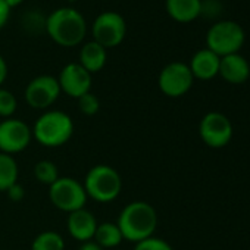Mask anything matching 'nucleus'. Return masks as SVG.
<instances>
[{"mask_svg": "<svg viewBox=\"0 0 250 250\" xmlns=\"http://www.w3.org/2000/svg\"><path fill=\"white\" fill-rule=\"evenodd\" d=\"M33 140L30 125L18 118H6L0 121V152L15 155L25 150Z\"/></svg>", "mask_w": 250, "mask_h": 250, "instance_id": "9", "label": "nucleus"}, {"mask_svg": "<svg viewBox=\"0 0 250 250\" xmlns=\"http://www.w3.org/2000/svg\"><path fill=\"white\" fill-rule=\"evenodd\" d=\"M5 193H6L8 199H9L11 202H15V203L21 202V200L25 197V190H24V187H22L20 183H15L14 186H11Z\"/></svg>", "mask_w": 250, "mask_h": 250, "instance_id": "25", "label": "nucleus"}, {"mask_svg": "<svg viewBox=\"0 0 250 250\" xmlns=\"http://www.w3.org/2000/svg\"><path fill=\"white\" fill-rule=\"evenodd\" d=\"M134 250H174V249L168 241L153 235V237H149L143 241L136 243Z\"/></svg>", "mask_w": 250, "mask_h": 250, "instance_id": "24", "label": "nucleus"}, {"mask_svg": "<svg viewBox=\"0 0 250 250\" xmlns=\"http://www.w3.org/2000/svg\"><path fill=\"white\" fill-rule=\"evenodd\" d=\"M199 134L206 146L221 149L225 147L232 139V124L224 113L209 112L200 119Z\"/></svg>", "mask_w": 250, "mask_h": 250, "instance_id": "10", "label": "nucleus"}, {"mask_svg": "<svg viewBox=\"0 0 250 250\" xmlns=\"http://www.w3.org/2000/svg\"><path fill=\"white\" fill-rule=\"evenodd\" d=\"M61 93L62 91L56 77L39 75L27 84L24 96L30 107L46 110L59 99Z\"/></svg>", "mask_w": 250, "mask_h": 250, "instance_id": "11", "label": "nucleus"}, {"mask_svg": "<svg viewBox=\"0 0 250 250\" xmlns=\"http://www.w3.org/2000/svg\"><path fill=\"white\" fill-rule=\"evenodd\" d=\"M83 186L87 197L97 203H110L122 191V178L113 167L100 164L88 169Z\"/></svg>", "mask_w": 250, "mask_h": 250, "instance_id": "4", "label": "nucleus"}, {"mask_svg": "<svg viewBox=\"0 0 250 250\" xmlns=\"http://www.w3.org/2000/svg\"><path fill=\"white\" fill-rule=\"evenodd\" d=\"M97 225L99 222L96 216L85 208L68 213V219H66L68 232L72 238H75L80 243L93 240Z\"/></svg>", "mask_w": 250, "mask_h": 250, "instance_id": "13", "label": "nucleus"}, {"mask_svg": "<svg viewBox=\"0 0 250 250\" xmlns=\"http://www.w3.org/2000/svg\"><path fill=\"white\" fill-rule=\"evenodd\" d=\"M22 2H25V0H5V3H6L11 9H14V8H17V6H20Z\"/></svg>", "mask_w": 250, "mask_h": 250, "instance_id": "29", "label": "nucleus"}, {"mask_svg": "<svg viewBox=\"0 0 250 250\" xmlns=\"http://www.w3.org/2000/svg\"><path fill=\"white\" fill-rule=\"evenodd\" d=\"M20 168L12 155L0 152V191H6L11 186L18 183Z\"/></svg>", "mask_w": 250, "mask_h": 250, "instance_id": "19", "label": "nucleus"}, {"mask_svg": "<svg viewBox=\"0 0 250 250\" xmlns=\"http://www.w3.org/2000/svg\"><path fill=\"white\" fill-rule=\"evenodd\" d=\"M6 78H8V63L5 58L0 55V87L6 81Z\"/></svg>", "mask_w": 250, "mask_h": 250, "instance_id": "27", "label": "nucleus"}, {"mask_svg": "<svg viewBox=\"0 0 250 250\" xmlns=\"http://www.w3.org/2000/svg\"><path fill=\"white\" fill-rule=\"evenodd\" d=\"M193 83H194V77L188 65L184 62H171L165 65L159 72V78H158L159 90L165 96L172 99L187 94L193 87Z\"/></svg>", "mask_w": 250, "mask_h": 250, "instance_id": "8", "label": "nucleus"}, {"mask_svg": "<svg viewBox=\"0 0 250 250\" xmlns=\"http://www.w3.org/2000/svg\"><path fill=\"white\" fill-rule=\"evenodd\" d=\"M11 8L5 3V0H0V30H2L8 21H9V17H11Z\"/></svg>", "mask_w": 250, "mask_h": 250, "instance_id": "26", "label": "nucleus"}, {"mask_svg": "<svg viewBox=\"0 0 250 250\" xmlns=\"http://www.w3.org/2000/svg\"><path fill=\"white\" fill-rule=\"evenodd\" d=\"M167 14L180 24H190L202 15V0H165Z\"/></svg>", "mask_w": 250, "mask_h": 250, "instance_id": "16", "label": "nucleus"}, {"mask_svg": "<svg viewBox=\"0 0 250 250\" xmlns=\"http://www.w3.org/2000/svg\"><path fill=\"white\" fill-rule=\"evenodd\" d=\"M219 62H221V58L218 55H215L212 50L200 49L193 55V58L188 63V68H190L194 80L209 81V80H213L215 77H218Z\"/></svg>", "mask_w": 250, "mask_h": 250, "instance_id": "15", "label": "nucleus"}, {"mask_svg": "<svg viewBox=\"0 0 250 250\" xmlns=\"http://www.w3.org/2000/svg\"><path fill=\"white\" fill-rule=\"evenodd\" d=\"M78 250H103V249L94 240H88V241L81 243V246H80Z\"/></svg>", "mask_w": 250, "mask_h": 250, "instance_id": "28", "label": "nucleus"}, {"mask_svg": "<svg viewBox=\"0 0 250 250\" xmlns=\"http://www.w3.org/2000/svg\"><path fill=\"white\" fill-rule=\"evenodd\" d=\"M49 199L55 208L62 212L71 213L74 210L85 208L88 197L83 183L71 177H59L49 187Z\"/></svg>", "mask_w": 250, "mask_h": 250, "instance_id": "6", "label": "nucleus"}, {"mask_svg": "<svg viewBox=\"0 0 250 250\" xmlns=\"http://www.w3.org/2000/svg\"><path fill=\"white\" fill-rule=\"evenodd\" d=\"M61 91L69 97L78 99L91 90V74L78 62H71L62 68L58 77Z\"/></svg>", "mask_w": 250, "mask_h": 250, "instance_id": "12", "label": "nucleus"}, {"mask_svg": "<svg viewBox=\"0 0 250 250\" xmlns=\"http://www.w3.org/2000/svg\"><path fill=\"white\" fill-rule=\"evenodd\" d=\"M218 75L229 84H244L250 77V65L243 55L232 53L221 58Z\"/></svg>", "mask_w": 250, "mask_h": 250, "instance_id": "14", "label": "nucleus"}, {"mask_svg": "<svg viewBox=\"0 0 250 250\" xmlns=\"http://www.w3.org/2000/svg\"><path fill=\"white\" fill-rule=\"evenodd\" d=\"M116 225L124 240L139 243L153 237L158 227V212L150 203L136 200L124 206L116 219Z\"/></svg>", "mask_w": 250, "mask_h": 250, "instance_id": "1", "label": "nucleus"}, {"mask_svg": "<svg viewBox=\"0 0 250 250\" xmlns=\"http://www.w3.org/2000/svg\"><path fill=\"white\" fill-rule=\"evenodd\" d=\"M246 42L244 28L229 20L216 21L206 33V49L219 58L238 53Z\"/></svg>", "mask_w": 250, "mask_h": 250, "instance_id": "5", "label": "nucleus"}, {"mask_svg": "<svg viewBox=\"0 0 250 250\" xmlns=\"http://www.w3.org/2000/svg\"><path fill=\"white\" fill-rule=\"evenodd\" d=\"M107 61V50L100 46L96 42H88L85 44H83L81 50H80V61L78 63L88 71L90 74L99 72L104 68Z\"/></svg>", "mask_w": 250, "mask_h": 250, "instance_id": "17", "label": "nucleus"}, {"mask_svg": "<svg viewBox=\"0 0 250 250\" xmlns=\"http://www.w3.org/2000/svg\"><path fill=\"white\" fill-rule=\"evenodd\" d=\"M77 102H78L80 112L84 113V115H87V116H93V115L99 113V110H100V100L91 91H88L84 96L78 97Z\"/></svg>", "mask_w": 250, "mask_h": 250, "instance_id": "23", "label": "nucleus"}, {"mask_svg": "<svg viewBox=\"0 0 250 250\" xmlns=\"http://www.w3.org/2000/svg\"><path fill=\"white\" fill-rule=\"evenodd\" d=\"M31 131L39 145L56 149L66 145L74 136V122L66 112L46 110L37 118Z\"/></svg>", "mask_w": 250, "mask_h": 250, "instance_id": "3", "label": "nucleus"}, {"mask_svg": "<svg viewBox=\"0 0 250 250\" xmlns=\"http://www.w3.org/2000/svg\"><path fill=\"white\" fill-rule=\"evenodd\" d=\"M18 109V100L12 91L0 87V118H12Z\"/></svg>", "mask_w": 250, "mask_h": 250, "instance_id": "22", "label": "nucleus"}, {"mask_svg": "<svg viewBox=\"0 0 250 250\" xmlns=\"http://www.w3.org/2000/svg\"><path fill=\"white\" fill-rule=\"evenodd\" d=\"M34 177L42 184H46L50 187L61 175H59V169H58L56 164L44 159V161H40L34 165Z\"/></svg>", "mask_w": 250, "mask_h": 250, "instance_id": "21", "label": "nucleus"}, {"mask_svg": "<svg viewBox=\"0 0 250 250\" xmlns=\"http://www.w3.org/2000/svg\"><path fill=\"white\" fill-rule=\"evenodd\" d=\"M93 240L103 250H113L122 243V234L116 222H102L97 225Z\"/></svg>", "mask_w": 250, "mask_h": 250, "instance_id": "18", "label": "nucleus"}, {"mask_svg": "<svg viewBox=\"0 0 250 250\" xmlns=\"http://www.w3.org/2000/svg\"><path fill=\"white\" fill-rule=\"evenodd\" d=\"M127 34V22L118 12L106 11L96 17L91 25L93 42L103 46L106 50L119 46Z\"/></svg>", "mask_w": 250, "mask_h": 250, "instance_id": "7", "label": "nucleus"}, {"mask_svg": "<svg viewBox=\"0 0 250 250\" xmlns=\"http://www.w3.org/2000/svg\"><path fill=\"white\" fill-rule=\"evenodd\" d=\"M44 30L58 46L75 47L81 44L87 36V22L80 11L74 8H59L46 18Z\"/></svg>", "mask_w": 250, "mask_h": 250, "instance_id": "2", "label": "nucleus"}, {"mask_svg": "<svg viewBox=\"0 0 250 250\" xmlns=\"http://www.w3.org/2000/svg\"><path fill=\"white\" fill-rule=\"evenodd\" d=\"M31 250H65V240L56 231H43L34 237Z\"/></svg>", "mask_w": 250, "mask_h": 250, "instance_id": "20", "label": "nucleus"}, {"mask_svg": "<svg viewBox=\"0 0 250 250\" xmlns=\"http://www.w3.org/2000/svg\"><path fill=\"white\" fill-rule=\"evenodd\" d=\"M113 250H119V249H113Z\"/></svg>", "mask_w": 250, "mask_h": 250, "instance_id": "30", "label": "nucleus"}]
</instances>
